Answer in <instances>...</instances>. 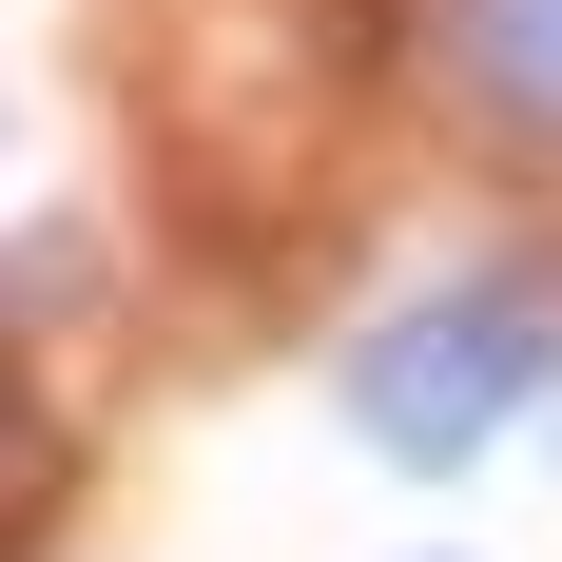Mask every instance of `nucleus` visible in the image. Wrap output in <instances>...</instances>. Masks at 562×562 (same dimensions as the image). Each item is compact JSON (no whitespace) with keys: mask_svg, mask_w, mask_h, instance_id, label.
Here are the masks:
<instances>
[{"mask_svg":"<svg viewBox=\"0 0 562 562\" xmlns=\"http://www.w3.org/2000/svg\"><path fill=\"white\" fill-rule=\"evenodd\" d=\"M447 20H465V58H485V98L562 136V0H447Z\"/></svg>","mask_w":562,"mask_h":562,"instance_id":"nucleus-2","label":"nucleus"},{"mask_svg":"<svg viewBox=\"0 0 562 562\" xmlns=\"http://www.w3.org/2000/svg\"><path fill=\"white\" fill-rule=\"evenodd\" d=\"M330 389H349V427H369L407 485H465V465L562 389V291L543 272H447V291H407L389 330H349Z\"/></svg>","mask_w":562,"mask_h":562,"instance_id":"nucleus-1","label":"nucleus"}]
</instances>
